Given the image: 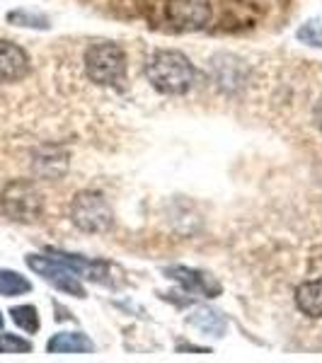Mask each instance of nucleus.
Wrapping results in <instances>:
<instances>
[{
	"instance_id": "13",
	"label": "nucleus",
	"mask_w": 322,
	"mask_h": 363,
	"mask_svg": "<svg viewBox=\"0 0 322 363\" xmlns=\"http://www.w3.org/2000/svg\"><path fill=\"white\" fill-rule=\"evenodd\" d=\"M44 153L46 157H39L37 160V169H39V174H44V177H51V179H56V177H61V174L56 172L54 165L61 169V172H66V167H68V155L63 153L61 148H44Z\"/></svg>"
},
{
	"instance_id": "6",
	"label": "nucleus",
	"mask_w": 322,
	"mask_h": 363,
	"mask_svg": "<svg viewBox=\"0 0 322 363\" xmlns=\"http://www.w3.org/2000/svg\"><path fill=\"white\" fill-rule=\"evenodd\" d=\"M165 15L177 32H199L211 22V0H165Z\"/></svg>"
},
{
	"instance_id": "2",
	"label": "nucleus",
	"mask_w": 322,
	"mask_h": 363,
	"mask_svg": "<svg viewBox=\"0 0 322 363\" xmlns=\"http://www.w3.org/2000/svg\"><path fill=\"white\" fill-rule=\"evenodd\" d=\"M85 70L99 87L124 90L126 87V54L119 44L99 42L85 51Z\"/></svg>"
},
{
	"instance_id": "5",
	"label": "nucleus",
	"mask_w": 322,
	"mask_h": 363,
	"mask_svg": "<svg viewBox=\"0 0 322 363\" xmlns=\"http://www.w3.org/2000/svg\"><path fill=\"white\" fill-rule=\"evenodd\" d=\"M27 267L32 272H37L44 281H49L51 286L66 291V294L75 298H85V289L80 284V277L75 272H70L66 264H61L58 259H54L51 255H29L27 257Z\"/></svg>"
},
{
	"instance_id": "15",
	"label": "nucleus",
	"mask_w": 322,
	"mask_h": 363,
	"mask_svg": "<svg viewBox=\"0 0 322 363\" xmlns=\"http://www.w3.org/2000/svg\"><path fill=\"white\" fill-rule=\"evenodd\" d=\"M32 342L17 335H0V354H29Z\"/></svg>"
},
{
	"instance_id": "3",
	"label": "nucleus",
	"mask_w": 322,
	"mask_h": 363,
	"mask_svg": "<svg viewBox=\"0 0 322 363\" xmlns=\"http://www.w3.org/2000/svg\"><path fill=\"white\" fill-rule=\"evenodd\" d=\"M0 208L15 223H34L42 218L44 196L29 179H15L0 194Z\"/></svg>"
},
{
	"instance_id": "18",
	"label": "nucleus",
	"mask_w": 322,
	"mask_h": 363,
	"mask_svg": "<svg viewBox=\"0 0 322 363\" xmlns=\"http://www.w3.org/2000/svg\"><path fill=\"white\" fill-rule=\"evenodd\" d=\"M0 330H3V315H0Z\"/></svg>"
},
{
	"instance_id": "10",
	"label": "nucleus",
	"mask_w": 322,
	"mask_h": 363,
	"mask_svg": "<svg viewBox=\"0 0 322 363\" xmlns=\"http://www.w3.org/2000/svg\"><path fill=\"white\" fill-rule=\"evenodd\" d=\"M49 354H90L95 344L83 332H58L46 344Z\"/></svg>"
},
{
	"instance_id": "11",
	"label": "nucleus",
	"mask_w": 322,
	"mask_h": 363,
	"mask_svg": "<svg viewBox=\"0 0 322 363\" xmlns=\"http://www.w3.org/2000/svg\"><path fill=\"white\" fill-rule=\"evenodd\" d=\"M189 322L194 327H199L201 332H209V335H213V337H221L226 332V320L221 318L216 310H209V308L194 310V315L189 318Z\"/></svg>"
},
{
	"instance_id": "4",
	"label": "nucleus",
	"mask_w": 322,
	"mask_h": 363,
	"mask_svg": "<svg viewBox=\"0 0 322 363\" xmlns=\"http://www.w3.org/2000/svg\"><path fill=\"white\" fill-rule=\"evenodd\" d=\"M70 220L83 233H107L114 225L112 206L99 191H78L70 203Z\"/></svg>"
},
{
	"instance_id": "14",
	"label": "nucleus",
	"mask_w": 322,
	"mask_h": 363,
	"mask_svg": "<svg viewBox=\"0 0 322 363\" xmlns=\"http://www.w3.org/2000/svg\"><path fill=\"white\" fill-rule=\"evenodd\" d=\"M10 315H13V322L20 327V330L29 332V335L39 332V313L34 306H17L10 310Z\"/></svg>"
},
{
	"instance_id": "1",
	"label": "nucleus",
	"mask_w": 322,
	"mask_h": 363,
	"mask_svg": "<svg viewBox=\"0 0 322 363\" xmlns=\"http://www.w3.org/2000/svg\"><path fill=\"white\" fill-rule=\"evenodd\" d=\"M145 75H148V83L160 95H184L194 85L196 70L184 54L162 49L150 56Z\"/></svg>"
},
{
	"instance_id": "9",
	"label": "nucleus",
	"mask_w": 322,
	"mask_h": 363,
	"mask_svg": "<svg viewBox=\"0 0 322 363\" xmlns=\"http://www.w3.org/2000/svg\"><path fill=\"white\" fill-rule=\"evenodd\" d=\"M296 308L313 320H322V279L306 281L296 289Z\"/></svg>"
},
{
	"instance_id": "8",
	"label": "nucleus",
	"mask_w": 322,
	"mask_h": 363,
	"mask_svg": "<svg viewBox=\"0 0 322 363\" xmlns=\"http://www.w3.org/2000/svg\"><path fill=\"white\" fill-rule=\"evenodd\" d=\"M29 73V56L13 42L0 39V83H17Z\"/></svg>"
},
{
	"instance_id": "7",
	"label": "nucleus",
	"mask_w": 322,
	"mask_h": 363,
	"mask_svg": "<svg viewBox=\"0 0 322 363\" xmlns=\"http://www.w3.org/2000/svg\"><path fill=\"white\" fill-rule=\"evenodd\" d=\"M167 277L174 279L184 291L189 294H199V296H206V298H216L221 294V284L213 277L204 272H196V269H187V267H170L167 269Z\"/></svg>"
},
{
	"instance_id": "16",
	"label": "nucleus",
	"mask_w": 322,
	"mask_h": 363,
	"mask_svg": "<svg viewBox=\"0 0 322 363\" xmlns=\"http://www.w3.org/2000/svg\"><path fill=\"white\" fill-rule=\"evenodd\" d=\"M10 22H15V25H22V27H37V29H46L49 27V22H46V17L42 15H29V13H10L8 15Z\"/></svg>"
},
{
	"instance_id": "17",
	"label": "nucleus",
	"mask_w": 322,
	"mask_h": 363,
	"mask_svg": "<svg viewBox=\"0 0 322 363\" xmlns=\"http://www.w3.org/2000/svg\"><path fill=\"white\" fill-rule=\"evenodd\" d=\"M313 119H315V124H318V128L322 131V99L318 104H315V109H313Z\"/></svg>"
},
{
	"instance_id": "12",
	"label": "nucleus",
	"mask_w": 322,
	"mask_h": 363,
	"mask_svg": "<svg viewBox=\"0 0 322 363\" xmlns=\"http://www.w3.org/2000/svg\"><path fill=\"white\" fill-rule=\"evenodd\" d=\"M32 291V284L17 272L10 269H0V296L3 298H15V296H25Z\"/></svg>"
}]
</instances>
